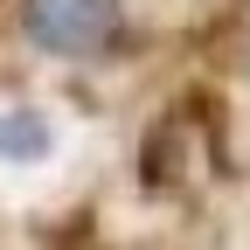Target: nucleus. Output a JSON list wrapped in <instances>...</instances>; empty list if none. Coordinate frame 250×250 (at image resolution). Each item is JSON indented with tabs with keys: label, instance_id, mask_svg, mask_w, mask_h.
Masks as SVG:
<instances>
[{
	"label": "nucleus",
	"instance_id": "f03ea898",
	"mask_svg": "<svg viewBox=\"0 0 250 250\" xmlns=\"http://www.w3.org/2000/svg\"><path fill=\"white\" fill-rule=\"evenodd\" d=\"M0 153H14V160H35V153H49V125L42 118H0Z\"/></svg>",
	"mask_w": 250,
	"mask_h": 250
},
{
	"label": "nucleus",
	"instance_id": "f257e3e1",
	"mask_svg": "<svg viewBox=\"0 0 250 250\" xmlns=\"http://www.w3.org/2000/svg\"><path fill=\"white\" fill-rule=\"evenodd\" d=\"M21 35L49 62H98L125 42V0H21Z\"/></svg>",
	"mask_w": 250,
	"mask_h": 250
}]
</instances>
